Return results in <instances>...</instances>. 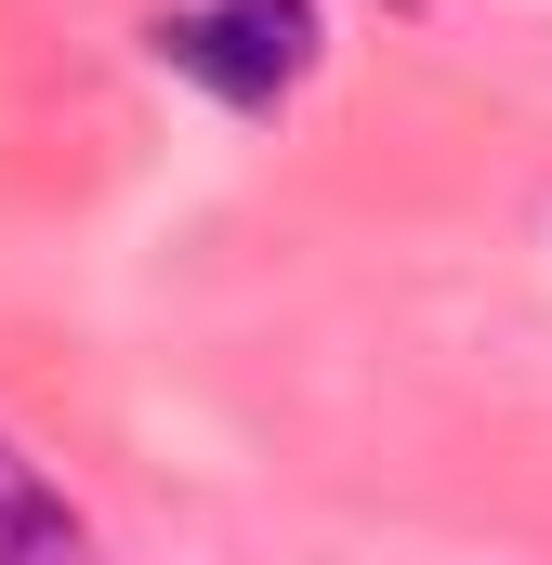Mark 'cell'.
Returning a JSON list of instances; mask_svg holds the SVG:
<instances>
[{"mask_svg": "<svg viewBox=\"0 0 552 565\" xmlns=\"http://www.w3.org/2000/svg\"><path fill=\"white\" fill-rule=\"evenodd\" d=\"M316 0H198V13H158V66L211 79L224 106H289L302 66H316Z\"/></svg>", "mask_w": 552, "mask_h": 565, "instance_id": "cell-1", "label": "cell"}, {"mask_svg": "<svg viewBox=\"0 0 552 565\" xmlns=\"http://www.w3.org/2000/svg\"><path fill=\"white\" fill-rule=\"evenodd\" d=\"M0 565H79V513H66V487L0 434Z\"/></svg>", "mask_w": 552, "mask_h": 565, "instance_id": "cell-2", "label": "cell"}]
</instances>
